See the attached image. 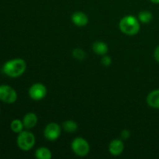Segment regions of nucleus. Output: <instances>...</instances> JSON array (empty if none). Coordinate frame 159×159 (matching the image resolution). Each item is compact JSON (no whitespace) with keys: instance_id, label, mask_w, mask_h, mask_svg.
<instances>
[{"instance_id":"7ed1b4c3","label":"nucleus","mask_w":159,"mask_h":159,"mask_svg":"<svg viewBox=\"0 0 159 159\" xmlns=\"http://www.w3.org/2000/svg\"><path fill=\"white\" fill-rule=\"evenodd\" d=\"M35 136L31 132L21 131L17 137V145L21 150L29 151L35 144Z\"/></svg>"},{"instance_id":"39448f33","label":"nucleus","mask_w":159,"mask_h":159,"mask_svg":"<svg viewBox=\"0 0 159 159\" xmlns=\"http://www.w3.org/2000/svg\"><path fill=\"white\" fill-rule=\"evenodd\" d=\"M17 99L16 90L9 85H0V100L8 104L15 102Z\"/></svg>"},{"instance_id":"f257e3e1","label":"nucleus","mask_w":159,"mask_h":159,"mask_svg":"<svg viewBox=\"0 0 159 159\" xmlns=\"http://www.w3.org/2000/svg\"><path fill=\"white\" fill-rule=\"evenodd\" d=\"M26 64L22 58H15L4 64L2 71L4 74L11 78H16L25 72Z\"/></svg>"},{"instance_id":"20e7f679","label":"nucleus","mask_w":159,"mask_h":159,"mask_svg":"<svg viewBox=\"0 0 159 159\" xmlns=\"http://www.w3.org/2000/svg\"><path fill=\"white\" fill-rule=\"evenodd\" d=\"M71 149L75 155L80 157L87 155L89 152V144L82 138H76L71 142Z\"/></svg>"},{"instance_id":"6e6552de","label":"nucleus","mask_w":159,"mask_h":159,"mask_svg":"<svg viewBox=\"0 0 159 159\" xmlns=\"http://www.w3.org/2000/svg\"><path fill=\"white\" fill-rule=\"evenodd\" d=\"M124 150V144L121 140L114 139L110 143L109 145V152L111 155L118 156L121 155Z\"/></svg>"},{"instance_id":"ddd939ff","label":"nucleus","mask_w":159,"mask_h":159,"mask_svg":"<svg viewBox=\"0 0 159 159\" xmlns=\"http://www.w3.org/2000/svg\"><path fill=\"white\" fill-rule=\"evenodd\" d=\"M35 157L38 159H51L52 158V154L48 148L41 147L36 151Z\"/></svg>"},{"instance_id":"a211bd4d","label":"nucleus","mask_w":159,"mask_h":159,"mask_svg":"<svg viewBox=\"0 0 159 159\" xmlns=\"http://www.w3.org/2000/svg\"><path fill=\"white\" fill-rule=\"evenodd\" d=\"M112 61L111 58H110L109 56H104L102 58V64L104 65V66H109V65L111 64Z\"/></svg>"},{"instance_id":"412c9836","label":"nucleus","mask_w":159,"mask_h":159,"mask_svg":"<svg viewBox=\"0 0 159 159\" xmlns=\"http://www.w3.org/2000/svg\"><path fill=\"white\" fill-rule=\"evenodd\" d=\"M150 1L152 2L155 3V4H158L159 3V0H150Z\"/></svg>"},{"instance_id":"423d86ee","label":"nucleus","mask_w":159,"mask_h":159,"mask_svg":"<svg viewBox=\"0 0 159 159\" xmlns=\"http://www.w3.org/2000/svg\"><path fill=\"white\" fill-rule=\"evenodd\" d=\"M61 133V128L56 123H50L46 126L44 129V137L48 141H55L60 137Z\"/></svg>"},{"instance_id":"aec40b11","label":"nucleus","mask_w":159,"mask_h":159,"mask_svg":"<svg viewBox=\"0 0 159 159\" xmlns=\"http://www.w3.org/2000/svg\"><path fill=\"white\" fill-rule=\"evenodd\" d=\"M154 57H155V60L159 62V45L155 48V52H154Z\"/></svg>"},{"instance_id":"1a4fd4ad","label":"nucleus","mask_w":159,"mask_h":159,"mask_svg":"<svg viewBox=\"0 0 159 159\" xmlns=\"http://www.w3.org/2000/svg\"><path fill=\"white\" fill-rule=\"evenodd\" d=\"M37 121H38V118L34 113H26L23 119V125H24L25 128H26L27 130L34 128L37 124Z\"/></svg>"},{"instance_id":"4468645a","label":"nucleus","mask_w":159,"mask_h":159,"mask_svg":"<svg viewBox=\"0 0 159 159\" xmlns=\"http://www.w3.org/2000/svg\"><path fill=\"white\" fill-rule=\"evenodd\" d=\"M138 19H139L140 22L142 23H149L153 19V16H152V12H148V11H141L139 12L138 15Z\"/></svg>"},{"instance_id":"2eb2a0df","label":"nucleus","mask_w":159,"mask_h":159,"mask_svg":"<svg viewBox=\"0 0 159 159\" xmlns=\"http://www.w3.org/2000/svg\"><path fill=\"white\" fill-rule=\"evenodd\" d=\"M63 129L68 133H73L75 132L78 129V125L75 121L73 120H66L63 123Z\"/></svg>"},{"instance_id":"f03ea898","label":"nucleus","mask_w":159,"mask_h":159,"mask_svg":"<svg viewBox=\"0 0 159 159\" xmlns=\"http://www.w3.org/2000/svg\"><path fill=\"white\" fill-rule=\"evenodd\" d=\"M120 29L124 34L133 36L140 30V23L134 16H126L120 22Z\"/></svg>"},{"instance_id":"9d476101","label":"nucleus","mask_w":159,"mask_h":159,"mask_svg":"<svg viewBox=\"0 0 159 159\" xmlns=\"http://www.w3.org/2000/svg\"><path fill=\"white\" fill-rule=\"evenodd\" d=\"M71 21L78 26H84L88 23V16L82 12H76L71 16Z\"/></svg>"},{"instance_id":"0eeeda50","label":"nucleus","mask_w":159,"mask_h":159,"mask_svg":"<svg viewBox=\"0 0 159 159\" xmlns=\"http://www.w3.org/2000/svg\"><path fill=\"white\" fill-rule=\"evenodd\" d=\"M47 94V89L43 84L35 83L29 89V96L34 100H40Z\"/></svg>"},{"instance_id":"f8f14e48","label":"nucleus","mask_w":159,"mask_h":159,"mask_svg":"<svg viewBox=\"0 0 159 159\" xmlns=\"http://www.w3.org/2000/svg\"><path fill=\"white\" fill-rule=\"evenodd\" d=\"M93 50L96 54L105 55L108 52V46L102 41H96L93 43Z\"/></svg>"},{"instance_id":"f3484780","label":"nucleus","mask_w":159,"mask_h":159,"mask_svg":"<svg viewBox=\"0 0 159 159\" xmlns=\"http://www.w3.org/2000/svg\"><path fill=\"white\" fill-rule=\"evenodd\" d=\"M73 56L77 60L82 61L85 57V53L83 50L80 49V48H75L73 51Z\"/></svg>"},{"instance_id":"9b49d317","label":"nucleus","mask_w":159,"mask_h":159,"mask_svg":"<svg viewBox=\"0 0 159 159\" xmlns=\"http://www.w3.org/2000/svg\"><path fill=\"white\" fill-rule=\"evenodd\" d=\"M147 103L152 108L159 109V89L151 92L147 97Z\"/></svg>"},{"instance_id":"6ab92c4d","label":"nucleus","mask_w":159,"mask_h":159,"mask_svg":"<svg viewBox=\"0 0 159 159\" xmlns=\"http://www.w3.org/2000/svg\"><path fill=\"white\" fill-rule=\"evenodd\" d=\"M120 136H121V138H122V139H124V140L128 139L130 136V131H129L128 130H124L122 132H121Z\"/></svg>"},{"instance_id":"dca6fc26","label":"nucleus","mask_w":159,"mask_h":159,"mask_svg":"<svg viewBox=\"0 0 159 159\" xmlns=\"http://www.w3.org/2000/svg\"><path fill=\"white\" fill-rule=\"evenodd\" d=\"M23 127H24V125H23V121L20 120H13L11 122L10 128L15 133L19 134L21 131H23Z\"/></svg>"}]
</instances>
